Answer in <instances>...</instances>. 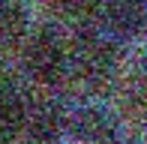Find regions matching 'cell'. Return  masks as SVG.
<instances>
[{
    "instance_id": "cell-3",
    "label": "cell",
    "mask_w": 147,
    "mask_h": 144,
    "mask_svg": "<svg viewBox=\"0 0 147 144\" xmlns=\"http://www.w3.org/2000/svg\"><path fill=\"white\" fill-rule=\"evenodd\" d=\"M66 132L75 144H117L120 123L111 108L87 102L66 114Z\"/></svg>"
},
{
    "instance_id": "cell-7",
    "label": "cell",
    "mask_w": 147,
    "mask_h": 144,
    "mask_svg": "<svg viewBox=\"0 0 147 144\" xmlns=\"http://www.w3.org/2000/svg\"><path fill=\"white\" fill-rule=\"evenodd\" d=\"M30 36V12L21 0H0V45H24Z\"/></svg>"
},
{
    "instance_id": "cell-2",
    "label": "cell",
    "mask_w": 147,
    "mask_h": 144,
    "mask_svg": "<svg viewBox=\"0 0 147 144\" xmlns=\"http://www.w3.org/2000/svg\"><path fill=\"white\" fill-rule=\"evenodd\" d=\"M117 39L105 30H84L69 42V60L72 69L84 81H105L117 72L120 54Z\"/></svg>"
},
{
    "instance_id": "cell-8",
    "label": "cell",
    "mask_w": 147,
    "mask_h": 144,
    "mask_svg": "<svg viewBox=\"0 0 147 144\" xmlns=\"http://www.w3.org/2000/svg\"><path fill=\"white\" fill-rule=\"evenodd\" d=\"M54 9L66 18H75V21H84L90 18L96 9H102V0H54Z\"/></svg>"
},
{
    "instance_id": "cell-6",
    "label": "cell",
    "mask_w": 147,
    "mask_h": 144,
    "mask_svg": "<svg viewBox=\"0 0 147 144\" xmlns=\"http://www.w3.org/2000/svg\"><path fill=\"white\" fill-rule=\"evenodd\" d=\"M66 132V117L51 105H36L27 111V120H24V135L30 144H57L60 135Z\"/></svg>"
},
{
    "instance_id": "cell-5",
    "label": "cell",
    "mask_w": 147,
    "mask_h": 144,
    "mask_svg": "<svg viewBox=\"0 0 147 144\" xmlns=\"http://www.w3.org/2000/svg\"><path fill=\"white\" fill-rule=\"evenodd\" d=\"M27 120V105L21 99L15 78L0 66V144H12L24 132Z\"/></svg>"
},
{
    "instance_id": "cell-4",
    "label": "cell",
    "mask_w": 147,
    "mask_h": 144,
    "mask_svg": "<svg viewBox=\"0 0 147 144\" xmlns=\"http://www.w3.org/2000/svg\"><path fill=\"white\" fill-rule=\"evenodd\" d=\"M102 21L114 39H135L147 33V0H108L102 3Z\"/></svg>"
},
{
    "instance_id": "cell-1",
    "label": "cell",
    "mask_w": 147,
    "mask_h": 144,
    "mask_svg": "<svg viewBox=\"0 0 147 144\" xmlns=\"http://www.w3.org/2000/svg\"><path fill=\"white\" fill-rule=\"evenodd\" d=\"M21 66L30 81L42 87H57L72 69L69 39L57 27H36L21 45Z\"/></svg>"
},
{
    "instance_id": "cell-9",
    "label": "cell",
    "mask_w": 147,
    "mask_h": 144,
    "mask_svg": "<svg viewBox=\"0 0 147 144\" xmlns=\"http://www.w3.org/2000/svg\"><path fill=\"white\" fill-rule=\"evenodd\" d=\"M126 105H129L132 111H141V114H147V75H138L132 78L129 84H126Z\"/></svg>"
}]
</instances>
